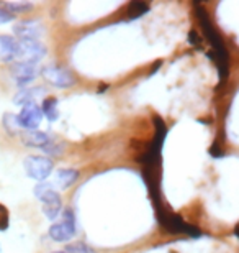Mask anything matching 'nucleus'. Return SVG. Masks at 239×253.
I'll return each mask as SVG.
<instances>
[{"label":"nucleus","instance_id":"obj_3","mask_svg":"<svg viewBox=\"0 0 239 253\" xmlns=\"http://www.w3.org/2000/svg\"><path fill=\"white\" fill-rule=\"evenodd\" d=\"M156 217H157L159 225L166 232H169V234H184L189 237H195V239L202 235L197 227L187 224L179 214H174V212L167 211L164 206L159 207V209H156Z\"/></svg>","mask_w":239,"mask_h":253},{"label":"nucleus","instance_id":"obj_23","mask_svg":"<svg viewBox=\"0 0 239 253\" xmlns=\"http://www.w3.org/2000/svg\"><path fill=\"white\" fill-rule=\"evenodd\" d=\"M190 43H193V44H197L198 43V35L195 33V32H190Z\"/></svg>","mask_w":239,"mask_h":253},{"label":"nucleus","instance_id":"obj_6","mask_svg":"<svg viewBox=\"0 0 239 253\" xmlns=\"http://www.w3.org/2000/svg\"><path fill=\"white\" fill-rule=\"evenodd\" d=\"M39 76L44 79V83H48L53 87L58 89H69L77 83L75 76L70 73L69 69L63 68V66L56 64H46L39 69Z\"/></svg>","mask_w":239,"mask_h":253},{"label":"nucleus","instance_id":"obj_18","mask_svg":"<svg viewBox=\"0 0 239 253\" xmlns=\"http://www.w3.org/2000/svg\"><path fill=\"white\" fill-rule=\"evenodd\" d=\"M149 3L146 2H141V0H133V2L128 3V7H126V15H128V18L135 20V18H141L143 15H146L149 12Z\"/></svg>","mask_w":239,"mask_h":253},{"label":"nucleus","instance_id":"obj_20","mask_svg":"<svg viewBox=\"0 0 239 253\" xmlns=\"http://www.w3.org/2000/svg\"><path fill=\"white\" fill-rule=\"evenodd\" d=\"M68 253H92V249L89 245L82 244V242H75V244H69L66 247Z\"/></svg>","mask_w":239,"mask_h":253},{"label":"nucleus","instance_id":"obj_5","mask_svg":"<svg viewBox=\"0 0 239 253\" xmlns=\"http://www.w3.org/2000/svg\"><path fill=\"white\" fill-rule=\"evenodd\" d=\"M61 217H63V219L49 225L48 235L53 242L66 244V242H69L75 235V217H74V212L70 209H63Z\"/></svg>","mask_w":239,"mask_h":253},{"label":"nucleus","instance_id":"obj_16","mask_svg":"<svg viewBox=\"0 0 239 253\" xmlns=\"http://www.w3.org/2000/svg\"><path fill=\"white\" fill-rule=\"evenodd\" d=\"M2 126L3 130L7 131V135L10 136H20V133H22V126H20V122H18V117L17 114L13 112H5L2 115Z\"/></svg>","mask_w":239,"mask_h":253},{"label":"nucleus","instance_id":"obj_9","mask_svg":"<svg viewBox=\"0 0 239 253\" xmlns=\"http://www.w3.org/2000/svg\"><path fill=\"white\" fill-rule=\"evenodd\" d=\"M12 35L17 40H38V42H41V37L44 35V27L39 20L25 18L13 25Z\"/></svg>","mask_w":239,"mask_h":253},{"label":"nucleus","instance_id":"obj_26","mask_svg":"<svg viewBox=\"0 0 239 253\" xmlns=\"http://www.w3.org/2000/svg\"><path fill=\"white\" fill-rule=\"evenodd\" d=\"M0 253H3V247H2V244H0Z\"/></svg>","mask_w":239,"mask_h":253},{"label":"nucleus","instance_id":"obj_15","mask_svg":"<svg viewBox=\"0 0 239 253\" xmlns=\"http://www.w3.org/2000/svg\"><path fill=\"white\" fill-rule=\"evenodd\" d=\"M58 99L54 97V95H46V97L43 99L41 102V112H43V117H46L49 122H56V120L59 119V110H58Z\"/></svg>","mask_w":239,"mask_h":253},{"label":"nucleus","instance_id":"obj_21","mask_svg":"<svg viewBox=\"0 0 239 253\" xmlns=\"http://www.w3.org/2000/svg\"><path fill=\"white\" fill-rule=\"evenodd\" d=\"M44 151L46 155H51V156H56V155H61L64 151V146L63 145H58V143H53V141H49V143L44 146L41 150Z\"/></svg>","mask_w":239,"mask_h":253},{"label":"nucleus","instance_id":"obj_10","mask_svg":"<svg viewBox=\"0 0 239 253\" xmlns=\"http://www.w3.org/2000/svg\"><path fill=\"white\" fill-rule=\"evenodd\" d=\"M18 122L22 130H39V125L43 122V112L38 102L27 104L20 107V112L17 114Z\"/></svg>","mask_w":239,"mask_h":253},{"label":"nucleus","instance_id":"obj_8","mask_svg":"<svg viewBox=\"0 0 239 253\" xmlns=\"http://www.w3.org/2000/svg\"><path fill=\"white\" fill-rule=\"evenodd\" d=\"M46 53L48 49L43 44V42H38V40H18L17 61L38 64L46 56Z\"/></svg>","mask_w":239,"mask_h":253},{"label":"nucleus","instance_id":"obj_24","mask_svg":"<svg viewBox=\"0 0 239 253\" xmlns=\"http://www.w3.org/2000/svg\"><path fill=\"white\" fill-rule=\"evenodd\" d=\"M235 234H236V237H238V239H239V224L236 225V229H235Z\"/></svg>","mask_w":239,"mask_h":253},{"label":"nucleus","instance_id":"obj_17","mask_svg":"<svg viewBox=\"0 0 239 253\" xmlns=\"http://www.w3.org/2000/svg\"><path fill=\"white\" fill-rule=\"evenodd\" d=\"M5 10H8L12 15H22V13H28L32 12V10L34 8V5L32 2H23V0H13V2H3L0 3Z\"/></svg>","mask_w":239,"mask_h":253},{"label":"nucleus","instance_id":"obj_2","mask_svg":"<svg viewBox=\"0 0 239 253\" xmlns=\"http://www.w3.org/2000/svg\"><path fill=\"white\" fill-rule=\"evenodd\" d=\"M34 197L41 202V211L48 220H56L63 214V199H61L59 192L54 189L53 183L43 181V183L34 184L33 188Z\"/></svg>","mask_w":239,"mask_h":253},{"label":"nucleus","instance_id":"obj_19","mask_svg":"<svg viewBox=\"0 0 239 253\" xmlns=\"http://www.w3.org/2000/svg\"><path fill=\"white\" fill-rule=\"evenodd\" d=\"M10 229V211L8 207L0 202V232H7Z\"/></svg>","mask_w":239,"mask_h":253},{"label":"nucleus","instance_id":"obj_14","mask_svg":"<svg viewBox=\"0 0 239 253\" xmlns=\"http://www.w3.org/2000/svg\"><path fill=\"white\" fill-rule=\"evenodd\" d=\"M44 89L43 87H25V89H18V92H15L12 97V102L17 105V107H23L27 104L36 102V99L39 95H43Z\"/></svg>","mask_w":239,"mask_h":253},{"label":"nucleus","instance_id":"obj_12","mask_svg":"<svg viewBox=\"0 0 239 253\" xmlns=\"http://www.w3.org/2000/svg\"><path fill=\"white\" fill-rule=\"evenodd\" d=\"M20 140H22L23 146L43 150L51 141V136L43 130H23L20 133Z\"/></svg>","mask_w":239,"mask_h":253},{"label":"nucleus","instance_id":"obj_1","mask_svg":"<svg viewBox=\"0 0 239 253\" xmlns=\"http://www.w3.org/2000/svg\"><path fill=\"white\" fill-rule=\"evenodd\" d=\"M193 8H195L198 22H200V25H202L203 35H205V38L208 40V43L211 44L213 53H215L213 54V59H215V63H216L220 81L221 83H225V81L228 79V76H230V53H228V49L225 46V42H223V38L220 37V33L216 32L215 27H213L206 10L203 8L198 2L193 3Z\"/></svg>","mask_w":239,"mask_h":253},{"label":"nucleus","instance_id":"obj_25","mask_svg":"<svg viewBox=\"0 0 239 253\" xmlns=\"http://www.w3.org/2000/svg\"><path fill=\"white\" fill-rule=\"evenodd\" d=\"M51 253H68L66 250H58V252H51Z\"/></svg>","mask_w":239,"mask_h":253},{"label":"nucleus","instance_id":"obj_13","mask_svg":"<svg viewBox=\"0 0 239 253\" xmlns=\"http://www.w3.org/2000/svg\"><path fill=\"white\" fill-rule=\"evenodd\" d=\"M79 179V171L72 168H61L54 171L53 186L58 189H69Z\"/></svg>","mask_w":239,"mask_h":253},{"label":"nucleus","instance_id":"obj_22","mask_svg":"<svg viewBox=\"0 0 239 253\" xmlns=\"http://www.w3.org/2000/svg\"><path fill=\"white\" fill-rule=\"evenodd\" d=\"M15 15H12L8 10H5L2 5H0V25H5V23H12L15 22Z\"/></svg>","mask_w":239,"mask_h":253},{"label":"nucleus","instance_id":"obj_4","mask_svg":"<svg viewBox=\"0 0 239 253\" xmlns=\"http://www.w3.org/2000/svg\"><path fill=\"white\" fill-rule=\"evenodd\" d=\"M23 169L30 179L43 183L54 173V161L46 155H28L23 160Z\"/></svg>","mask_w":239,"mask_h":253},{"label":"nucleus","instance_id":"obj_11","mask_svg":"<svg viewBox=\"0 0 239 253\" xmlns=\"http://www.w3.org/2000/svg\"><path fill=\"white\" fill-rule=\"evenodd\" d=\"M18 40L12 33H0V63L12 64L17 61Z\"/></svg>","mask_w":239,"mask_h":253},{"label":"nucleus","instance_id":"obj_7","mask_svg":"<svg viewBox=\"0 0 239 253\" xmlns=\"http://www.w3.org/2000/svg\"><path fill=\"white\" fill-rule=\"evenodd\" d=\"M8 73L10 78L13 79V84L18 89L30 87L33 84V81L38 78L39 69L38 64L32 63H23V61H15L12 64H8Z\"/></svg>","mask_w":239,"mask_h":253}]
</instances>
